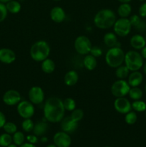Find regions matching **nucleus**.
<instances>
[{
    "instance_id": "e433bc0d",
    "label": "nucleus",
    "mask_w": 146,
    "mask_h": 147,
    "mask_svg": "<svg viewBox=\"0 0 146 147\" xmlns=\"http://www.w3.org/2000/svg\"><path fill=\"white\" fill-rule=\"evenodd\" d=\"M7 14H8V11H7L6 5L0 2V23L4 21V20L7 18Z\"/></svg>"
},
{
    "instance_id": "4d7b16f0",
    "label": "nucleus",
    "mask_w": 146,
    "mask_h": 147,
    "mask_svg": "<svg viewBox=\"0 0 146 147\" xmlns=\"http://www.w3.org/2000/svg\"><path fill=\"white\" fill-rule=\"evenodd\" d=\"M0 147H1V146H0Z\"/></svg>"
},
{
    "instance_id": "f257e3e1",
    "label": "nucleus",
    "mask_w": 146,
    "mask_h": 147,
    "mask_svg": "<svg viewBox=\"0 0 146 147\" xmlns=\"http://www.w3.org/2000/svg\"><path fill=\"white\" fill-rule=\"evenodd\" d=\"M44 116L50 123L60 122L64 116L65 109L63 100L56 96H52L45 101L44 105Z\"/></svg>"
},
{
    "instance_id": "8fccbe9b",
    "label": "nucleus",
    "mask_w": 146,
    "mask_h": 147,
    "mask_svg": "<svg viewBox=\"0 0 146 147\" xmlns=\"http://www.w3.org/2000/svg\"><path fill=\"white\" fill-rule=\"evenodd\" d=\"M47 147H57V146H56V145L54 144H50V145H48V146H47Z\"/></svg>"
},
{
    "instance_id": "2f4dec72",
    "label": "nucleus",
    "mask_w": 146,
    "mask_h": 147,
    "mask_svg": "<svg viewBox=\"0 0 146 147\" xmlns=\"http://www.w3.org/2000/svg\"><path fill=\"white\" fill-rule=\"evenodd\" d=\"M12 140L14 144H15L17 146H20L22 144H24V140H25L24 134L21 131H16L13 134Z\"/></svg>"
},
{
    "instance_id": "4be33fe9",
    "label": "nucleus",
    "mask_w": 146,
    "mask_h": 147,
    "mask_svg": "<svg viewBox=\"0 0 146 147\" xmlns=\"http://www.w3.org/2000/svg\"><path fill=\"white\" fill-rule=\"evenodd\" d=\"M83 65L84 67L88 70H93L97 67V61L95 57L92 56V55H86L83 60Z\"/></svg>"
},
{
    "instance_id": "7ed1b4c3",
    "label": "nucleus",
    "mask_w": 146,
    "mask_h": 147,
    "mask_svg": "<svg viewBox=\"0 0 146 147\" xmlns=\"http://www.w3.org/2000/svg\"><path fill=\"white\" fill-rule=\"evenodd\" d=\"M30 56L36 62H42L48 58L50 54V46L44 40H38L31 45L30 48Z\"/></svg>"
},
{
    "instance_id": "5701e85b",
    "label": "nucleus",
    "mask_w": 146,
    "mask_h": 147,
    "mask_svg": "<svg viewBox=\"0 0 146 147\" xmlns=\"http://www.w3.org/2000/svg\"><path fill=\"white\" fill-rule=\"evenodd\" d=\"M55 63L52 59L47 58L42 62L41 68L44 73H47V74L52 73L55 70Z\"/></svg>"
},
{
    "instance_id": "aec40b11",
    "label": "nucleus",
    "mask_w": 146,
    "mask_h": 147,
    "mask_svg": "<svg viewBox=\"0 0 146 147\" xmlns=\"http://www.w3.org/2000/svg\"><path fill=\"white\" fill-rule=\"evenodd\" d=\"M103 41L104 45L109 48L114 47H117V37L115 33L113 32H107L106 33L103 37Z\"/></svg>"
},
{
    "instance_id": "0eeeda50",
    "label": "nucleus",
    "mask_w": 146,
    "mask_h": 147,
    "mask_svg": "<svg viewBox=\"0 0 146 147\" xmlns=\"http://www.w3.org/2000/svg\"><path fill=\"white\" fill-rule=\"evenodd\" d=\"M74 47L76 52L82 55L90 54L92 47V42L90 39L84 35L77 37L74 40Z\"/></svg>"
},
{
    "instance_id": "20e7f679",
    "label": "nucleus",
    "mask_w": 146,
    "mask_h": 147,
    "mask_svg": "<svg viewBox=\"0 0 146 147\" xmlns=\"http://www.w3.org/2000/svg\"><path fill=\"white\" fill-rule=\"evenodd\" d=\"M125 55V54L121 47L118 46L111 47L106 53L104 60L109 67L117 68L124 63Z\"/></svg>"
},
{
    "instance_id": "58836bf2",
    "label": "nucleus",
    "mask_w": 146,
    "mask_h": 147,
    "mask_svg": "<svg viewBox=\"0 0 146 147\" xmlns=\"http://www.w3.org/2000/svg\"><path fill=\"white\" fill-rule=\"evenodd\" d=\"M139 16L141 18H145L146 17V2L143 3L140 6L138 9Z\"/></svg>"
},
{
    "instance_id": "f704fd0d",
    "label": "nucleus",
    "mask_w": 146,
    "mask_h": 147,
    "mask_svg": "<svg viewBox=\"0 0 146 147\" xmlns=\"http://www.w3.org/2000/svg\"><path fill=\"white\" fill-rule=\"evenodd\" d=\"M70 117L75 121L79 122L83 119L84 117V112L82 109H75L72 111L71 114H70Z\"/></svg>"
},
{
    "instance_id": "f8f14e48",
    "label": "nucleus",
    "mask_w": 146,
    "mask_h": 147,
    "mask_svg": "<svg viewBox=\"0 0 146 147\" xmlns=\"http://www.w3.org/2000/svg\"><path fill=\"white\" fill-rule=\"evenodd\" d=\"M114 108L119 113L126 114L132 110V104L126 98H116L114 102Z\"/></svg>"
},
{
    "instance_id": "f3484780",
    "label": "nucleus",
    "mask_w": 146,
    "mask_h": 147,
    "mask_svg": "<svg viewBox=\"0 0 146 147\" xmlns=\"http://www.w3.org/2000/svg\"><path fill=\"white\" fill-rule=\"evenodd\" d=\"M130 43L133 49L136 50H140L146 45L145 37L140 34H134L130 38Z\"/></svg>"
},
{
    "instance_id": "9b49d317",
    "label": "nucleus",
    "mask_w": 146,
    "mask_h": 147,
    "mask_svg": "<svg viewBox=\"0 0 146 147\" xmlns=\"http://www.w3.org/2000/svg\"><path fill=\"white\" fill-rule=\"evenodd\" d=\"M21 97L19 92L16 90H13V89L6 91L2 97L3 102L6 105L10 106L17 105L21 101Z\"/></svg>"
},
{
    "instance_id": "864d4df0",
    "label": "nucleus",
    "mask_w": 146,
    "mask_h": 147,
    "mask_svg": "<svg viewBox=\"0 0 146 147\" xmlns=\"http://www.w3.org/2000/svg\"><path fill=\"white\" fill-rule=\"evenodd\" d=\"M145 117H146V111H145Z\"/></svg>"
},
{
    "instance_id": "49530a36",
    "label": "nucleus",
    "mask_w": 146,
    "mask_h": 147,
    "mask_svg": "<svg viewBox=\"0 0 146 147\" xmlns=\"http://www.w3.org/2000/svg\"><path fill=\"white\" fill-rule=\"evenodd\" d=\"M11 0H0V2L3 3V4H7V2L10 1Z\"/></svg>"
},
{
    "instance_id": "9d476101",
    "label": "nucleus",
    "mask_w": 146,
    "mask_h": 147,
    "mask_svg": "<svg viewBox=\"0 0 146 147\" xmlns=\"http://www.w3.org/2000/svg\"><path fill=\"white\" fill-rule=\"evenodd\" d=\"M28 97L31 103L38 105L44 101V93L42 88L39 86H33L29 90Z\"/></svg>"
},
{
    "instance_id": "6e6d98bb",
    "label": "nucleus",
    "mask_w": 146,
    "mask_h": 147,
    "mask_svg": "<svg viewBox=\"0 0 146 147\" xmlns=\"http://www.w3.org/2000/svg\"><path fill=\"white\" fill-rule=\"evenodd\" d=\"M145 40H146V37H145Z\"/></svg>"
},
{
    "instance_id": "bb28decb",
    "label": "nucleus",
    "mask_w": 146,
    "mask_h": 147,
    "mask_svg": "<svg viewBox=\"0 0 146 147\" xmlns=\"http://www.w3.org/2000/svg\"><path fill=\"white\" fill-rule=\"evenodd\" d=\"M130 74V70L125 65H120L116 68L115 75L116 77L118 79H123L124 80L125 78L128 77Z\"/></svg>"
},
{
    "instance_id": "c85d7f7f",
    "label": "nucleus",
    "mask_w": 146,
    "mask_h": 147,
    "mask_svg": "<svg viewBox=\"0 0 146 147\" xmlns=\"http://www.w3.org/2000/svg\"><path fill=\"white\" fill-rule=\"evenodd\" d=\"M12 136L11 134L5 133L0 135V146L7 147L12 143Z\"/></svg>"
},
{
    "instance_id": "09e8293b",
    "label": "nucleus",
    "mask_w": 146,
    "mask_h": 147,
    "mask_svg": "<svg viewBox=\"0 0 146 147\" xmlns=\"http://www.w3.org/2000/svg\"><path fill=\"white\" fill-rule=\"evenodd\" d=\"M7 147H17V146L15 144H11L9 145Z\"/></svg>"
},
{
    "instance_id": "c03bdc74",
    "label": "nucleus",
    "mask_w": 146,
    "mask_h": 147,
    "mask_svg": "<svg viewBox=\"0 0 146 147\" xmlns=\"http://www.w3.org/2000/svg\"><path fill=\"white\" fill-rule=\"evenodd\" d=\"M117 1H119L121 3H129L131 0H117Z\"/></svg>"
},
{
    "instance_id": "6e6552de",
    "label": "nucleus",
    "mask_w": 146,
    "mask_h": 147,
    "mask_svg": "<svg viewBox=\"0 0 146 147\" xmlns=\"http://www.w3.org/2000/svg\"><path fill=\"white\" fill-rule=\"evenodd\" d=\"M130 88L131 87L128 84L127 81L123 79H118L112 85L110 90L112 94L115 98L125 97L128 95Z\"/></svg>"
},
{
    "instance_id": "37998d69",
    "label": "nucleus",
    "mask_w": 146,
    "mask_h": 147,
    "mask_svg": "<svg viewBox=\"0 0 146 147\" xmlns=\"http://www.w3.org/2000/svg\"><path fill=\"white\" fill-rule=\"evenodd\" d=\"M19 147H36V146L34 144H31V143H24L22 144L21 145H20Z\"/></svg>"
},
{
    "instance_id": "dca6fc26",
    "label": "nucleus",
    "mask_w": 146,
    "mask_h": 147,
    "mask_svg": "<svg viewBox=\"0 0 146 147\" xmlns=\"http://www.w3.org/2000/svg\"><path fill=\"white\" fill-rule=\"evenodd\" d=\"M50 17L54 22L61 23L66 18L65 11L62 7H54L50 11Z\"/></svg>"
},
{
    "instance_id": "39448f33",
    "label": "nucleus",
    "mask_w": 146,
    "mask_h": 147,
    "mask_svg": "<svg viewBox=\"0 0 146 147\" xmlns=\"http://www.w3.org/2000/svg\"><path fill=\"white\" fill-rule=\"evenodd\" d=\"M143 57L136 50H130L125 55V65L130 71H137L143 67L144 61Z\"/></svg>"
},
{
    "instance_id": "4c0bfd02",
    "label": "nucleus",
    "mask_w": 146,
    "mask_h": 147,
    "mask_svg": "<svg viewBox=\"0 0 146 147\" xmlns=\"http://www.w3.org/2000/svg\"><path fill=\"white\" fill-rule=\"evenodd\" d=\"M90 54L97 58V57H100L102 55V49L100 47H97V46H92L91 50H90Z\"/></svg>"
},
{
    "instance_id": "c9c22d12",
    "label": "nucleus",
    "mask_w": 146,
    "mask_h": 147,
    "mask_svg": "<svg viewBox=\"0 0 146 147\" xmlns=\"http://www.w3.org/2000/svg\"><path fill=\"white\" fill-rule=\"evenodd\" d=\"M130 22V24H131L132 27H137L138 26V24L141 22V21L143 20L141 19V17L139 15H137V14H133V16L130 17V18L129 19Z\"/></svg>"
},
{
    "instance_id": "5fc2aeb1",
    "label": "nucleus",
    "mask_w": 146,
    "mask_h": 147,
    "mask_svg": "<svg viewBox=\"0 0 146 147\" xmlns=\"http://www.w3.org/2000/svg\"><path fill=\"white\" fill-rule=\"evenodd\" d=\"M104 147H111V146H104Z\"/></svg>"
},
{
    "instance_id": "f03ea898",
    "label": "nucleus",
    "mask_w": 146,
    "mask_h": 147,
    "mask_svg": "<svg viewBox=\"0 0 146 147\" xmlns=\"http://www.w3.org/2000/svg\"><path fill=\"white\" fill-rule=\"evenodd\" d=\"M94 24L97 28L107 30L113 27L116 21V15L113 10L103 9L100 10L94 17Z\"/></svg>"
},
{
    "instance_id": "c756f323",
    "label": "nucleus",
    "mask_w": 146,
    "mask_h": 147,
    "mask_svg": "<svg viewBox=\"0 0 146 147\" xmlns=\"http://www.w3.org/2000/svg\"><path fill=\"white\" fill-rule=\"evenodd\" d=\"M63 105L65 111H72L76 109V102L72 98H67L63 100Z\"/></svg>"
},
{
    "instance_id": "a19ab883",
    "label": "nucleus",
    "mask_w": 146,
    "mask_h": 147,
    "mask_svg": "<svg viewBox=\"0 0 146 147\" xmlns=\"http://www.w3.org/2000/svg\"><path fill=\"white\" fill-rule=\"evenodd\" d=\"M6 122H7V120H6L5 115L4 114L3 112H1V111H0V129H1V128H3V126L5 124Z\"/></svg>"
},
{
    "instance_id": "ddd939ff",
    "label": "nucleus",
    "mask_w": 146,
    "mask_h": 147,
    "mask_svg": "<svg viewBox=\"0 0 146 147\" xmlns=\"http://www.w3.org/2000/svg\"><path fill=\"white\" fill-rule=\"evenodd\" d=\"M53 142L57 147H70L72 143V139L69 134L62 131L54 135Z\"/></svg>"
},
{
    "instance_id": "1a4fd4ad",
    "label": "nucleus",
    "mask_w": 146,
    "mask_h": 147,
    "mask_svg": "<svg viewBox=\"0 0 146 147\" xmlns=\"http://www.w3.org/2000/svg\"><path fill=\"white\" fill-rule=\"evenodd\" d=\"M17 113L22 119H31L34 114V104L28 100H21L17 104Z\"/></svg>"
},
{
    "instance_id": "de8ad7c7",
    "label": "nucleus",
    "mask_w": 146,
    "mask_h": 147,
    "mask_svg": "<svg viewBox=\"0 0 146 147\" xmlns=\"http://www.w3.org/2000/svg\"><path fill=\"white\" fill-rule=\"evenodd\" d=\"M41 141L42 142H47V137H42L41 139Z\"/></svg>"
},
{
    "instance_id": "b1692460",
    "label": "nucleus",
    "mask_w": 146,
    "mask_h": 147,
    "mask_svg": "<svg viewBox=\"0 0 146 147\" xmlns=\"http://www.w3.org/2000/svg\"><path fill=\"white\" fill-rule=\"evenodd\" d=\"M132 12V7L129 3H122L117 9V14L121 18H127Z\"/></svg>"
},
{
    "instance_id": "79ce46f5",
    "label": "nucleus",
    "mask_w": 146,
    "mask_h": 147,
    "mask_svg": "<svg viewBox=\"0 0 146 147\" xmlns=\"http://www.w3.org/2000/svg\"><path fill=\"white\" fill-rule=\"evenodd\" d=\"M140 55L143 57V59H146V45L140 50Z\"/></svg>"
},
{
    "instance_id": "6ab92c4d",
    "label": "nucleus",
    "mask_w": 146,
    "mask_h": 147,
    "mask_svg": "<svg viewBox=\"0 0 146 147\" xmlns=\"http://www.w3.org/2000/svg\"><path fill=\"white\" fill-rule=\"evenodd\" d=\"M79 80V75L75 70H70L64 75V84L67 86H73L77 84Z\"/></svg>"
},
{
    "instance_id": "ea45409f",
    "label": "nucleus",
    "mask_w": 146,
    "mask_h": 147,
    "mask_svg": "<svg viewBox=\"0 0 146 147\" xmlns=\"http://www.w3.org/2000/svg\"><path fill=\"white\" fill-rule=\"evenodd\" d=\"M27 139L29 142V143L33 144H36L37 142H38V138H37V136L34 134L29 135V136H27Z\"/></svg>"
},
{
    "instance_id": "412c9836",
    "label": "nucleus",
    "mask_w": 146,
    "mask_h": 147,
    "mask_svg": "<svg viewBox=\"0 0 146 147\" xmlns=\"http://www.w3.org/2000/svg\"><path fill=\"white\" fill-rule=\"evenodd\" d=\"M48 124L44 121L37 122L34 124V129L32 131L34 132V134L37 136H42L45 134L48 130Z\"/></svg>"
},
{
    "instance_id": "3c124183",
    "label": "nucleus",
    "mask_w": 146,
    "mask_h": 147,
    "mask_svg": "<svg viewBox=\"0 0 146 147\" xmlns=\"http://www.w3.org/2000/svg\"><path fill=\"white\" fill-rule=\"evenodd\" d=\"M145 92H146V84H145Z\"/></svg>"
},
{
    "instance_id": "a878e982",
    "label": "nucleus",
    "mask_w": 146,
    "mask_h": 147,
    "mask_svg": "<svg viewBox=\"0 0 146 147\" xmlns=\"http://www.w3.org/2000/svg\"><path fill=\"white\" fill-rule=\"evenodd\" d=\"M129 96L134 100H140L143 96V92L139 87H131L128 93Z\"/></svg>"
},
{
    "instance_id": "a18cd8bd",
    "label": "nucleus",
    "mask_w": 146,
    "mask_h": 147,
    "mask_svg": "<svg viewBox=\"0 0 146 147\" xmlns=\"http://www.w3.org/2000/svg\"><path fill=\"white\" fill-rule=\"evenodd\" d=\"M143 72H144L145 74L146 75V63H145V64H143Z\"/></svg>"
},
{
    "instance_id": "423d86ee",
    "label": "nucleus",
    "mask_w": 146,
    "mask_h": 147,
    "mask_svg": "<svg viewBox=\"0 0 146 147\" xmlns=\"http://www.w3.org/2000/svg\"><path fill=\"white\" fill-rule=\"evenodd\" d=\"M113 30L116 35L119 37H126L130 34L132 30V25L128 18H121L116 20Z\"/></svg>"
},
{
    "instance_id": "2eb2a0df",
    "label": "nucleus",
    "mask_w": 146,
    "mask_h": 147,
    "mask_svg": "<svg viewBox=\"0 0 146 147\" xmlns=\"http://www.w3.org/2000/svg\"><path fill=\"white\" fill-rule=\"evenodd\" d=\"M16 60V54L9 48L0 49V62L4 64H11Z\"/></svg>"
},
{
    "instance_id": "a211bd4d",
    "label": "nucleus",
    "mask_w": 146,
    "mask_h": 147,
    "mask_svg": "<svg viewBox=\"0 0 146 147\" xmlns=\"http://www.w3.org/2000/svg\"><path fill=\"white\" fill-rule=\"evenodd\" d=\"M143 80V76L138 70L133 71L127 77V83L130 87H138Z\"/></svg>"
},
{
    "instance_id": "4468645a",
    "label": "nucleus",
    "mask_w": 146,
    "mask_h": 147,
    "mask_svg": "<svg viewBox=\"0 0 146 147\" xmlns=\"http://www.w3.org/2000/svg\"><path fill=\"white\" fill-rule=\"evenodd\" d=\"M61 129L67 134H73L78 128V122L73 120L70 116L63 118L61 121Z\"/></svg>"
},
{
    "instance_id": "7c9ffc66",
    "label": "nucleus",
    "mask_w": 146,
    "mask_h": 147,
    "mask_svg": "<svg viewBox=\"0 0 146 147\" xmlns=\"http://www.w3.org/2000/svg\"><path fill=\"white\" fill-rule=\"evenodd\" d=\"M34 123L31 119H24V121L21 123V128L25 132L29 133L32 131L34 129Z\"/></svg>"
},
{
    "instance_id": "393cba45",
    "label": "nucleus",
    "mask_w": 146,
    "mask_h": 147,
    "mask_svg": "<svg viewBox=\"0 0 146 147\" xmlns=\"http://www.w3.org/2000/svg\"><path fill=\"white\" fill-rule=\"evenodd\" d=\"M5 5L8 12L11 13V14H17L19 12L21 8V4L16 0H11L7 2Z\"/></svg>"
},
{
    "instance_id": "603ef678",
    "label": "nucleus",
    "mask_w": 146,
    "mask_h": 147,
    "mask_svg": "<svg viewBox=\"0 0 146 147\" xmlns=\"http://www.w3.org/2000/svg\"><path fill=\"white\" fill-rule=\"evenodd\" d=\"M54 1H60V0H54Z\"/></svg>"
},
{
    "instance_id": "cd10ccee",
    "label": "nucleus",
    "mask_w": 146,
    "mask_h": 147,
    "mask_svg": "<svg viewBox=\"0 0 146 147\" xmlns=\"http://www.w3.org/2000/svg\"><path fill=\"white\" fill-rule=\"evenodd\" d=\"M132 104V109L137 112H144L146 111V103L140 100H134Z\"/></svg>"
},
{
    "instance_id": "72a5a7b5",
    "label": "nucleus",
    "mask_w": 146,
    "mask_h": 147,
    "mask_svg": "<svg viewBox=\"0 0 146 147\" xmlns=\"http://www.w3.org/2000/svg\"><path fill=\"white\" fill-rule=\"evenodd\" d=\"M4 131L9 134H14L16 131H17V126L13 122H6L5 124L3 126Z\"/></svg>"
},
{
    "instance_id": "473e14b6",
    "label": "nucleus",
    "mask_w": 146,
    "mask_h": 147,
    "mask_svg": "<svg viewBox=\"0 0 146 147\" xmlns=\"http://www.w3.org/2000/svg\"><path fill=\"white\" fill-rule=\"evenodd\" d=\"M137 120V113L134 111L128 112L127 113H126L125 116V121L126 122V123L129 125H133L134 123H136Z\"/></svg>"
}]
</instances>
